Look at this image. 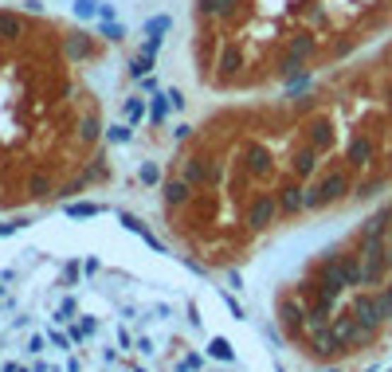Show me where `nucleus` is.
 I'll return each mask as SVG.
<instances>
[{
    "instance_id": "obj_2",
    "label": "nucleus",
    "mask_w": 392,
    "mask_h": 372,
    "mask_svg": "<svg viewBox=\"0 0 392 372\" xmlns=\"http://www.w3.org/2000/svg\"><path fill=\"white\" fill-rule=\"evenodd\" d=\"M392 24V0H192L188 51L212 91L314 79Z\"/></svg>"
},
{
    "instance_id": "obj_3",
    "label": "nucleus",
    "mask_w": 392,
    "mask_h": 372,
    "mask_svg": "<svg viewBox=\"0 0 392 372\" xmlns=\"http://www.w3.org/2000/svg\"><path fill=\"white\" fill-rule=\"evenodd\" d=\"M388 372H392V368H388Z\"/></svg>"
},
{
    "instance_id": "obj_1",
    "label": "nucleus",
    "mask_w": 392,
    "mask_h": 372,
    "mask_svg": "<svg viewBox=\"0 0 392 372\" xmlns=\"http://www.w3.org/2000/svg\"><path fill=\"white\" fill-rule=\"evenodd\" d=\"M106 43L71 20L0 4V208L91 185L103 98L91 75Z\"/></svg>"
}]
</instances>
